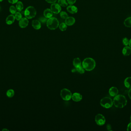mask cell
<instances>
[{
  "label": "cell",
  "instance_id": "cell-30",
  "mask_svg": "<svg viewBox=\"0 0 131 131\" xmlns=\"http://www.w3.org/2000/svg\"><path fill=\"white\" fill-rule=\"evenodd\" d=\"M47 18L45 17H41L39 18V21L42 23H46L47 21Z\"/></svg>",
  "mask_w": 131,
  "mask_h": 131
},
{
  "label": "cell",
  "instance_id": "cell-17",
  "mask_svg": "<svg viewBox=\"0 0 131 131\" xmlns=\"http://www.w3.org/2000/svg\"><path fill=\"white\" fill-rule=\"evenodd\" d=\"M15 16L13 15H11L8 16L6 18V23L8 25H11L14 22L15 20Z\"/></svg>",
  "mask_w": 131,
  "mask_h": 131
},
{
  "label": "cell",
  "instance_id": "cell-12",
  "mask_svg": "<svg viewBox=\"0 0 131 131\" xmlns=\"http://www.w3.org/2000/svg\"><path fill=\"white\" fill-rule=\"evenodd\" d=\"M75 19L72 17H68L65 19V23L68 26H71L75 23Z\"/></svg>",
  "mask_w": 131,
  "mask_h": 131
},
{
  "label": "cell",
  "instance_id": "cell-36",
  "mask_svg": "<svg viewBox=\"0 0 131 131\" xmlns=\"http://www.w3.org/2000/svg\"><path fill=\"white\" fill-rule=\"evenodd\" d=\"M128 95L130 98L131 100V88H130V90L128 91Z\"/></svg>",
  "mask_w": 131,
  "mask_h": 131
},
{
  "label": "cell",
  "instance_id": "cell-22",
  "mask_svg": "<svg viewBox=\"0 0 131 131\" xmlns=\"http://www.w3.org/2000/svg\"><path fill=\"white\" fill-rule=\"evenodd\" d=\"M16 9L19 12H20L23 9V5L22 3V2H20V1H19V2H18L17 3H16Z\"/></svg>",
  "mask_w": 131,
  "mask_h": 131
},
{
  "label": "cell",
  "instance_id": "cell-4",
  "mask_svg": "<svg viewBox=\"0 0 131 131\" xmlns=\"http://www.w3.org/2000/svg\"><path fill=\"white\" fill-rule=\"evenodd\" d=\"M37 14L36 9L33 6H29L26 8L25 12L24 15L28 19H31L35 17Z\"/></svg>",
  "mask_w": 131,
  "mask_h": 131
},
{
  "label": "cell",
  "instance_id": "cell-25",
  "mask_svg": "<svg viewBox=\"0 0 131 131\" xmlns=\"http://www.w3.org/2000/svg\"><path fill=\"white\" fill-rule=\"evenodd\" d=\"M14 91L13 90L10 89L8 90L7 92V96L9 98H12L14 95Z\"/></svg>",
  "mask_w": 131,
  "mask_h": 131
},
{
  "label": "cell",
  "instance_id": "cell-1",
  "mask_svg": "<svg viewBox=\"0 0 131 131\" xmlns=\"http://www.w3.org/2000/svg\"><path fill=\"white\" fill-rule=\"evenodd\" d=\"M127 100L124 96L121 95H117L114 99V103L117 108H123L126 106L127 103Z\"/></svg>",
  "mask_w": 131,
  "mask_h": 131
},
{
  "label": "cell",
  "instance_id": "cell-6",
  "mask_svg": "<svg viewBox=\"0 0 131 131\" xmlns=\"http://www.w3.org/2000/svg\"><path fill=\"white\" fill-rule=\"evenodd\" d=\"M61 96L63 100L69 101L71 99L72 94L69 90L67 88H63L61 90Z\"/></svg>",
  "mask_w": 131,
  "mask_h": 131
},
{
  "label": "cell",
  "instance_id": "cell-40",
  "mask_svg": "<svg viewBox=\"0 0 131 131\" xmlns=\"http://www.w3.org/2000/svg\"></svg>",
  "mask_w": 131,
  "mask_h": 131
},
{
  "label": "cell",
  "instance_id": "cell-7",
  "mask_svg": "<svg viewBox=\"0 0 131 131\" xmlns=\"http://www.w3.org/2000/svg\"><path fill=\"white\" fill-rule=\"evenodd\" d=\"M105 118L102 114H98L95 116V121L98 125H103L105 123Z\"/></svg>",
  "mask_w": 131,
  "mask_h": 131
},
{
  "label": "cell",
  "instance_id": "cell-3",
  "mask_svg": "<svg viewBox=\"0 0 131 131\" xmlns=\"http://www.w3.org/2000/svg\"><path fill=\"white\" fill-rule=\"evenodd\" d=\"M46 25L49 29L51 30H55L59 27V21L56 18L51 17L48 19Z\"/></svg>",
  "mask_w": 131,
  "mask_h": 131
},
{
  "label": "cell",
  "instance_id": "cell-5",
  "mask_svg": "<svg viewBox=\"0 0 131 131\" xmlns=\"http://www.w3.org/2000/svg\"><path fill=\"white\" fill-rule=\"evenodd\" d=\"M100 104L104 108H109L113 106V100L109 97H104L100 100Z\"/></svg>",
  "mask_w": 131,
  "mask_h": 131
},
{
  "label": "cell",
  "instance_id": "cell-10",
  "mask_svg": "<svg viewBox=\"0 0 131 131\" xmlns=\"http://www.w3.org/2000/svg\"><path fill=\"white\" fill-rule=\"evenodd\" d=\"M67 10L68 12L71 14H76L78 11L77 7L72 5H70L69 6H67Z\"/></svg>",
  "mask_w": 131,
  "mask_h": 131
},
{
  "label": "cell",
  "instance_id": "cell-26",
  "mask_svg": "<svg viewBox=\"0 0 131 131\" xmlns=\"http://www.w3.org/2000/svg\"><path fill=\"white\" fill-rule=\"evenodd\" d=\"M60 16L61 17L64 19H66L68 17V15L66 12L62 11L60 12Z\"/></svg>",
  "mask_w": 131,
  "mask_h": 131
},
{
  "label": "cell",
  "instance_id": "cell-35",
  "mask_svg": "<svg viewBox=\"0 0 131 131\" xmlns=\"http://www.w3.org/2000/svg\"><path fill=\"white\" fill-rule=\"evenodd\" d=\"M107 130L109 131H111V129H112V126H111V125L110 124H108L107 125Z\"/></svg>",
  "mask_w": 131,
  "mask_h": 131
},
{
  "label": "cell",
  "instance_id": "cell-8",
  "mask_svg": "<svg viewBox=\"0 0 131 131\" xmlns=\"http://www.w3.org/2000/svg\"><path fill=\"white\" fill-rule=\"evenodd\" d=\"M51 9L54 14H58L61 12V8L58 4L55 3L52 4L51 6Z\"/></svg>",
  "mask_w": 131,
  "mask_h": 131
},
{
  "label": "cell",
  "instance_id": "cell-29",
  "mask_svg": "<svg viewBox=\"0 0 131 131\" xmlns=\"http://www.w3.org/2000/svg\"><path fill=\"white\" fill-rule=\"evenodd\" d=\"M122 43L123 45H124V46H126L129 45V40L126 37H125V38L123 39Z\"/></svg>",
  "mask_w": 131,
  "mask_h": 131
},
{
  "label": "cell",
  "instance_id": "cell-20",
  "mask_svg": "<svg viewBox=\"0 0 131 131\" xmlns=\"http://www.w3.org/2000/svg\"><path fill=\"white\" fill-rule=\"evenodd\" d=\"M124 85L127 88H131V77H129L125 79L124 81Z\"/></svg>",
  "mask_w": 131,
  "mask_h": 131
},
{
  "label": "cell",
  "instance_id": "cell-9",
  "mask_svg": "<svg viewBox=\"0 0 131 131\" xmlns=\"http://www.w3.org/2000/svg\"><path fill=\"white\" fill-rule=\"evenodd\" d=\"M28 20L27 18H23L20 20L19 25L22 28H25L28 26Z\"/></svg>",
  "mask_w": 131,
  "mask_h": 131
},
{
  "label": "cell",
  "instance_id": "cell-14",
  "mask_svg": "<svg viewBox=\"0 0 131 131\" xmlns=\"http://www.w3.org/2000/svg\"><path fill=\"white\" fill-rule=\"evenodd\" d=\"M32 25L34 28L36 30H39L41 27V23L40 22L37 20H34L32 21Z\"/></svg>",
  "mask_w": 131,
  "mask_h": 131
},
{
  "label": "cell",
  "instance_id": "cell-16",
  "mask_svg": "<svg viewBox=\"0 0 131 131\" xmlns=\"http://www.w3.org/2000/svg\"><path fill=\"white\" fill-rule=\"evenodd\" d=\"M122 53L125 56H127L130 55L131 53V48L126 46L123 48L122 50Z\"/></svg>",
  "mask_w": 131,
  "mask_h": 131
},
{
  "label": "cell",
  "instance_id": "cell-32",
  "mask_svg": "<svg viewBox=\"0 0 131 131\" xmlns=\"http://www.w3.org/2000/svg\"><path fill=\"white\" fill-rule=\"evenodd\" d=\"M46 2L49 4H53L55 3L57 1V0H46Z\"/></svg>",
  "mask_w": 131,
  "mask_h": 131
},
{
  "label": "cell",
  "instance_id": "cell-18",
  "mask_svg": "<svg viewBox=\"0 0 131 131\" xmlns=\"http://www.w3.org/2000/svg\"><path fill=\"white\" fill-rule=\"evenodd\" d=\"M73 65L75 68H77L81 66L82 62L80 58H74L73 61Z\"/></svg>",
  "mask_w": 131,
  "mask_h": 131
},
{
  "label": "cell",
  "instance_id": "cell-23",
  "mask_svg": "<svg viewBox=\"0 0 131 131\" xmlns=\"http://www.w3.org/2000/svg\"><path fill=\"white\" fill-rule=\"evenodd\" d=\"M58 4L62 7H66L68 6V2L66 0H58Z\"/></svg>",
  "mask_w": 131,
  "mask_h": 131
},
{
  "label": "cell",
  "instance_id": "cell-27",
  "mask_svg": "<svg viewBox=\"0 0 131 131\" xmlns=\"http://www.w3.org/2000/svg\"><path fill=\"white\" fill-rule=\"evenodd\" d=\"M15 17L17 21H20L22 18V14L19 12H16L15 14Z\"/></svg>",
  "mask_w": 131,
  "mask_h": 131
},
{
  "label": "cell",
  "instance_id": "cell-21",
  "mask_svg": "<svg viewBox=\"0 0 131 131\" xmlns=\"http://www.w3.org/2000/svg\"><path fill=\"white\" fill-rule=\"evenodd\" d=\"M124 24L125 27L128 28L131 27V17L127 18L124 22Z\"/></svg>",
  "mask_w": 131,
  "mask_h": 131
},
{
  "label": "cell",
  "instance_id": "cell-38",
  "mask_svg": "<svg viewBox=\"0 0 131 131\" xmlns=\"http://www.w3.org/2000/svg\"><path fill=\"white\" fill-rule=\"evenodd\" d=\"M3 0H0V2H2Z\"/></svg>",
  "mask_w": 131,
  "mask_h": 131
},
{
  "label": "cell",
  "instance_id": "cell-28",
  "mask_svg": "<svg viewBox=\"0 0 131 131\" xmlns=\"http://www.w3.org/2000/svg\"><path fill=\"white\" fill-rule=\"evenodd\" d=\"M16 8L14 6H11L9 9V11L11 14H15L16 13Z\"/></svg>",
  "mask_w": 131,
  "mask_h": 131
},
{
  "label": "cell",
  "instance_id": "cell-34",
  "mask_svg": "<svg viewBox=\"0 0 131 131\" xmlns=\"http://www.w3.org/2000/svg\"><path fill=\"white\" fill-rule=\"evenodd\" d=\"M127 131H131V123L128 124L127 128Z\"/></svg>",
  "mask_w": 131,
  "mask_h": 131
},
{
  "label": "cell",
  "instance_id": "cell-37",
  "mask_svg": "<svg viewBox=\"0 0 131 131\" xmlns=\"http://www.w3.org/2000/svg\"><path fill=\"white\" fill-rule=\"evenodd\" d=\"M129 46L131 48V39L129 40Z\"/></svg>",
  "mask_w": 131,
  "mask_h": 131
},
{
  "label": "cell",
  "instance_id": "cell-11",
  "mask_svg": "<svg viewBox=\"0 0 131 131\" xmlns=\"http://www.w3.org/2000/svg\"><path fill=\"white\" fill-rule=\"evenodd\" d=\"M82 95L78 93H74L72 95V100L76 102H78L81 101L82 99Z\"/></svg>",
  "mask_w": 131,
  "mask_h": 131
},
{
  "label": "cell",
  "instance_id": "cell-33",
  "mask_svg": "<svg viewBox=\"0 0 131 131\" xmlns=\"http://www.w3.org/2000/svg\"><path fill=\"white\" fill-rule=\"evenodd\" d=\"M8 2L12 4H14L18 2V0H8Z\"/></svg>",
  "mask_w": 131,
  "mask_h": 131
},
{
  "label": "cell",
  "instance_id": "cell-13",
  "mask_svg": "<svg viewBox=\"0 0 131 131\" xmlns=\"http://www.w3.org/2000/svg\"><path fill=\"white\" fill-rule=\"evenodd\" d=\"M118 93H119V90L115 87H112L109 89V93L111 96H116L118 95Z\"/></svg>",
  "mask_w": 131,
  "mask_h": 131
},
{
  "label": "cell",
  "instance_id": "cell-39",
  "mask_svg": "<svg viewBox=\"0 0 131 131\" xmlns=\"http://www.w3.org/2000/svg\"><path fill=\"white\" fill-rule=\"evenodd\" d=\"M130 120H131V116H130Z\"/></svg>",
  "mask_w": 131,
  "mask_h": 131
},
{
  "label": "cell",
  "instance_id": "cell-19",
  "mask_svg": "<svg viewBox=\"0 0 131 131\" xmlns=\"http://www.w3.org/2000/svg\"><path fill=\"white\" fill-rule=\"evenodd\" d=\"M72 72L73 73L77 72L80 74H83L85 72V69H84L82 66H81L77 68H75L72 70Z\"/></svg>",
  "mask_w": 131,
  "mask_h": 131
},
{
  "label": "cell",
  "instance_id": "cell-31",
  "mask_svg": "<svg viewBox=\"0 0 131 131\" xmlns=\"http://www.w3.org/2000/svg\"><path fill=\"white\" fill-rule=\"evenodd\" d=\"M67 1L69 4L72 5L75 3L76 0H67Z\"/></svg>",
  "mask_w": 131,
  "mask_h": 131
},
{
  "label": "cell",
  "instance_id": "cell-24",
  "mask_svg": "<svg viewBox=\"0 0 131 131\" xmlns=\"http://www.w3.org/2000/svg\"><path fill=\"white\" fill-rule=\"evenodd\" d=\"M59 28L62 31H65L67 28V25L65 23H61L59 26Z\"/></svg>",
  "mask_w": 131,
  "mask_h": 131
},
{
  "label": "cell",
  "instance_id": "cell-2",
  "mask_svg": "<svg viewBox=\"0 0 131 131\" xmlns=\"http://www.w3.org/2000/svg\"><path fill=\"white\" fill-rule=\"evenodd\" d=\"M96 63L94 60L91 58H87L84 59L82 63V66L86 70L91 71L95 68Z\"/></svg>",
  "mask_w": 131,
  "mask_h": 131
},
{
  "label": "cell",
  "instance_id": "cell-15",
  "mask_svg": "<svg viewBox=\"0 0 131 131\" xmlns=\"http://www.w3.org/2000/svg\"><path fill=\"white\" fill-rule=\"evenodd\" d=\"M44 16L47 18H49L52 17L53 12L51 9H47L44 10Z\"/></svg>",
  "mask_w": 131,
  "mask_h": 131
}]
</instances>
